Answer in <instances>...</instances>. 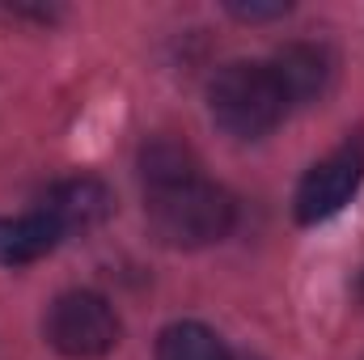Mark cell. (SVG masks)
I'll return each instance as SVG.
<instances>
[{"mask_svg":"<svg viewBox=\"0 0 364 360\" xmlns=\"http://www.w3.org/2000/svg\"><path fill=\"white\" fill-rule=\"evenodd\" d=\"M38 212H47L64 238H68V233H90V229H97V225L106 221V212H110V191L97 179L55 182V186L38 199Z\"/></svg>","mask_w":364,"mask_h":360,"instance_id":"cell-5","label":"cell"},{"mask_svg":"<svg viewBox=\"0 0 364 360\" xmlns=\"http://www.w3.org/2000/svg\"><path fill=\"white\" fill-rule=\"evenodd\" d=\"M144 208H149V225L166 246L178 250H199L212 246L220 238H229L233 221H237V203L225 186L208 182L203 174L182 179L161 191H144Z\"/></svg>","mask_w":364,"mask_h":360,"instance_id":"cell-1","label":"cell"},{"mask_svg":"<svg viewBox=\"0 0 364 360\" xmlns=\"http://www.w3.org/2000/svg\"><path fill=\"white\" fill-rule=\"evenodd\" d=\"M233 360H255V356H233Z\"/></svg>","mask_w":364,"mask_h":360,"instance_id":"cell-11","label":"cell"},{"mask_svg":"<svg viewBox=\"0 0 364 360\" xmlns=\"http://www.w3.org/2000/svg\"><path fill=\"white\" fill-rule=\"evenodd\" d=\"M267 64H272L275 81H279V90L288 97V110L305 106V102H318L326 93V85H331V73H335L331 55L322 47H314V43H288Z\"/></svg>","mask_w":364,"mask_h":360,"instance_id":"cell-6","label":"cell"},{"mask_svg":"<svg viewBox=\"0 0 364 360\" xmlns=\"http://www.w3.org/2000/svg\"><path fill=\"white\" fill-rule=\"evenodd\" d=\"M360 182H364V136H352L335 153H326L318 166L305 170V179L296 186V221L301 225L331 221L335 212H343L352 203Z\"/></svg>","mask_w":364,"mask_h":360,"instance_id":"cell-4","label":"cell"},{"mask_svg":"<svg viewBox=\"0 0 364 360\" xmlns=\"http://www.w3.org/2000/svg\"><path fill=\"white\" fill-rule=\"evenodd\" d=\"M208 110L220 132L237 140H259L288 115V97L275 81L272 64L259 60H233L225 64L208 85Z\"/></svg>","mask_w":364,"mask_h":360,"instance_id":"cell-2","label":"cell"},{"mask_svg":"<svg viewBox=\"0 0 364 360\" xmlns=\"http://www.w3.org/2000/svg\"><path fill=\"white\" fill-rule=\"evenodd\" d=\"M229 13L242 21H267V17H284L288 4H229Z\"/></svg>","mask_w":364,"mask_h":360,"instance_id":"cell-10","label":"cell"},{"mask_svg":"<svg viewBox=\"0 0 364 360\" xmlns=\"http://www.w3.org/2000/svg\"><path fill=\"white\" fill-rule=\"evenodd\" d=\"M43 331H47V344L68 360H97L119 344V318L110 301L90 288L60 292L47 309Z\"/></svg>","mask_w":364,"mask_h":360,"instance_id":"cell-3","label":"cell"},{"mask_svg":"<svg viewBox=\"0 0 364 360\" xmlns=\"http://www.w3.org/2000/svg\"><path fill=\"white\" fill-rule=\"evenodd\" d=\"M157 360H233L220 335L203 322H174L157 335Z\"/></svg>","mask_w":364,"mask_h":360,"instance_id":"cell-9","label":"cell"},{"mask_svg":"<svg viewBox=\"0 0 364 360\" xmlns=\"http://www.w3.org/2000/svg\"><path fill=\"white\" fill-rule=\"evenodd\" d=\"M64 242V233L55 229V221L47 212H26V216H0V263L4 268H26L34 259H43L47 250H55Z\"/></svg>","mask_w":364,"mask_h":360,"instance_id":"cell-7","label":"cell"},{"mask_svg":"<svg viewBox=\"0 0 364 360\" xmlns=\"http://www.w3.org/2000/svg\"><path fill=\"white\" fill-rule=\"evenodd\" d=\"M199 166H195V153L174 140V136H157L140 149V179L144 191H161V186H174L182 179H195Z\"/></svg>","mask_w":364,"mask_h":360,"instance_id":"cell-8","label":"cell"}]
</instances>
